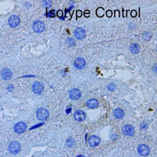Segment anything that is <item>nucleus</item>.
Returning a JSON list of instances; mask_svg holds the SVG:
<instances>
[{"label": "nucleus", "mask_w": 157, "mask_h": 157, "mask_svg": "<svg viewBox=\"0 0 157 157\" xmlns=\"http://www.w3.org/2000/svg\"><path fill=\"white\" fill-rule=\"evenodd\" d=\"M148 127V124L145 122H143L140 125V129H145Z\"/></svg>", "instance_id": "4be33fe9"}, {"label": "nucleus", "mask_w": 157, "mask_h": 157, "mask_svg": "<svg viewBox=\"0 0 157 157\" xmlns=\"http://www.w3.org/2000/svg\"><path fill=\"white\" fill-rule=\"evenodd\" d=\"M12 73L10 71V70H9V69L5 68L1 71V77L4 80H7L10 79V78L12 77Z\"/></svg>", "instance_id": "4468645a"}, {"label": "nucleus", "mask_w": 157, "mask_h": 157, "mask_svg": "<svg viewBox=\"0 0 157 157\" xmlns=\"http://www.w3.org/2000/svg\"><path fill=\"white\" fill-rule=\"evenodd\" d=\"M137 151L138 153L142 155V156H146L149 154L150 149L148 146L144 144L140 145L137 148Z\"/></svg>", "instance_id": "0eeeda50"}, {"label": "nucleus", "mask_w": 157, "mask_h": 157, "mask_svg": "<svg viewBox=\"0 0 157 157\" xmlns=\"http://www.w3.org/2000/svg\"><path fill=\"white\" fill-rule=\"evenodd\" d=\"M122 132L123 133L128 136H131L134 134V128L131 125H124L122 128Z\"/></svg>", "instance_id": "6e6552de"}, {"label": "nucleus", "mask_w": 157, "mask_h": 157, "mask_svg": "<svg viewBox=\"0 0 157 157\" xmlns=\"http://www.w3.org/2000/svg\"><path fill=\"white\" fill-rule=\"evenodd\" d=\"M143 37H144V39L145 40H150V38H151V34L150 33H148V32H146L144 34Z\"/></svg>", "instance_id": "aec40b11"}, {"label": "nucleus", "mask_w": 157, "mask_h": 157, "mask_svg": "<svg viewBox=\"0 0 157 157\" xmlns=\"http://www.w3.org/2000/svg\"><path fill=\"white\" fill-rule=\"evenodd\" d=\"M20 18L15 15H13L10 16L8 21L9 25L12 28H15L17 26H18V25L20 24Z\"/></svg>", "instance_id": "39448f33"}, {"label": "nucleus", "mask_w": 157, "mask_h": 157, "mask_svg": "<svg viewBox=\"0 0 157 157\" xmlns=\"http://www.w3.org/2000/svg\"><path fill=\"white\" fill-rule=\"evenodd\" d=\"M113 115L118 119H121L124 116V112L120 108H117L113 111Z\"/></svg>", "instance_id": "dca6fc26"}, {"label": "nucleus", "mask_w": 157, "mask_h": 157, "mask_svg": "<svg viewBox=\"0 0 157 157\" xmlns=\"http://www.w3.org/2000/svg\"><path fill=\"white\" fill-rule=\"evenodd\" d=\"M86 105L90 109H95L98 107L99 102L95 99H91L86 102Z\"/></svg>", "instance_id": "2eb2a0df"}, {"label": "nucleus", "mask_w": 157, "mask_h": 157, "mask_svg": "<svg viewBox=\"0 0 157 157\" xmlns=\"http://www.w3.org/2000/svg\"><path fill=\"white\" fill-rule=\"evenodd\" d=\"M85 117H86V116H85V113L80 110H77L74 113V118L77 121H82L85 120Z\"/></svg>", "instance_id": "ddd939ff"}, {"label": "nucleus", "mask_w": 157, "mask_h": 157, "mask_svg": "<svg viewBox=\"0 0 157 157\" xmlns=\"http://www.w3.org/2000/svg\"><path fill=\"white\" fill-rule=\"evenodd\" d=\"M44 86L43 85L39 82H36L33 83L32 86V90L33 91L37 94H41L44 91Z\"/></svg>", "instance_id": "7ed1b4c3"}, {"label": "nucleus", "mask_w": 157, "mask_h": 157, "mask_svg": "<svg viewBox=\"0 0 157 157\" xmlns=\"http://www.w3.org/2000/svg\"><path fill=\"white\" fill-rule=\"evenodd\" d=\"M85 66V61L82 58H78L74 61V66L78 69H83Z\"/></svg>", "instance_id": "f8f14e48"}, {"label": "nucleus", "mask_w": 157, "mask_h": 157, "mask_svg": "<svg viewBox=\"0 0 157 157\" xmlns=\"http://www.w3.org/2000/svg\"><path fill=\"white\" fill-rule=\"evenodd\" d=\"M26 128V124L23 122V121H20L17 123L15 126H14V131L15 132L18 133V134H20L22 133L23 132H24L25 131Z\"/></svg>", "instance_id": "423d86ee"}, {"label": "nucleus", "mask_w": 157, "mask_h": 157, "mask_svg": "<svg viewBox=\"0 0 157 157\" xmlns=\"http://www.w3.org/2000/svg\"><path fill=\"white\" fill-rule=\"evenodd\" d=\"M115 88V86L114 84L113 83H109L108 85H107V89L109 90V91H113Z\"/></svg>", "instance_id": "412c9836"}, {"label": "nucleus", "mask_w": 157, "mask_h": 157, "mask_svg": "<svg viewBox=\"0 0 157 157\" xmlns=\"http://www.w3.org/2000/svg\"><path fill=\"white\" fill-rule=\"evenodd\" d=\"M129 50L132 53L137 54L140 51V47L137 44H132L129 47Z\"/></svg>", "instance_id": "f3484780"}, {"label": "nucleus", "mask_w": 157, "mask_h": 157, "mask_svg": "<svg viewBox=\"0 0 157 157\" xmlns=\"http://www.w3.org/2000/svg\"><path fill=\"white\" fill-rule=\"evenodd\" d=\"M33 29L36 33H42L45 29V25L40 21H36L33 25Z\"/></svg>", "instance_id": "20e7f679"}, {"label": "nucleus", "mask_w": 157, "mask_h": 157, "mask_svg": "<svg viewBox=\"0 0 157 157\" xmlns=\"http://www.w3.org/2000/svg\"><path fill=\"white\" fill-rule=\"evenodd\" d=\"M7 90L9 91H12L13 90V86L12 85H9V86H7Z\"/></svg>", "instance_id": "5701e85b"}, {"label": "nucleus", "mask_w": 157, "mask_h": 157, "mask_svg": "<svg viewBox=\"0 0 157 157\" xmlns=\"http://www.w3.org/2000/svg\"><path fill=\"white\" fill-rule=\"evenodd\" d=\"M75 144V140H74V139L69 137L66 140V144L69 147H72Z\"/></svg>", "instance_id": "a211bd4d"}, {"label": "nucleus", "mask_w": 157, "mask_h": 157, "mask_svg": "<svg viewBox=\"0 0 157 157\" xmlns=\"http://www.w3.org/2000/svg\"><path fill=\"white\" fill-rule=\"evenodd\" d=\"M81 96V92L77 88H74L69 92V97L72 100H77Z\"/></svg>", "instance_id": "9d476101"}, {"label": "nucleus", "mask_w": 157, "mask_h": 157, "mask_svg": "<svg viewBox=\"0 0 157 157\" xmlns=\"http://www.w3.org/2000/svg\"><path fill=\"white\" fill-rule=\"evenodd\" d=\"M66 43H67V44L69 46V47H72V46H74V45H75V40L72 39V38H68L67 39V41H66Z\"/></svg>", "instance_id": "6ab92c4d"}, {"label": "nucleus", "mask_w": 157, "mask_h": 157, "mask_svg": "<svg viewBox=\"0 0 157 157\" xmlns=\"http://www.w3.org/2000/svg\"><path fill=\"white\" fill-rule=\"evenodd\" d=\"M21 147L18 142L14 141L11 142L9 145V150L11 153L16 154L18 153L20 150Z\"/></svg>", "instance_id": "f03ea898"}, {"label": "nucleus", "mask_w": 157, "mask_h": 157, "mask_svg": "<svg viewBox=\"0 0 157 157\" xmlns=\"http://www.w3.org/2000/svg\"><path fill=\"white\" fill-rule=\"evenodd\" d=\"M36 115H37V117L39 120L44 121L48 118V117L49 116V112L45 108L41 107V108H39L37 110Z\"/></svg>", "instance_id": "f257e3e1"}, {"label": "nucleus", "mask_w": 157, "mask_h": 157, "mask_svg": "<svg viewBox=\"0 0 157 157\" xmlns=\"http://www.w3.org/2000/svg\"><path fill=\"white\" fill-rule=\"evenodd\" d=\"M86 33L84 29L82 28H77L74 31V36L78 39H82L85 37Z\"/></svg>", "instance_id": "9b49d317"}, {"label": "nucleus", "mask_w": 157, "mask_h": 157, "mask_svg": "<svg viewBox=\"0 0 157 157\" xmlns=\"http://www.w3.org/2000/svg\"><path fill=\"white\" fill-rule=\"evenodd\" d=\"M100 139L97 136H91L88 139V143L91 147H97L100 144Z\"/></svg>", "instance_id": "1a4fd4ad"}]
</instances>
